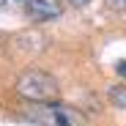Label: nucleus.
Returning <instances> with one entry per match:
<instances>
[{
	"mask_svg": "<svg viewBox=\"0 0 126 126\" xmlns=\"http://www.w3.org/2000/svg\"><path fill=\"white\" fill-rule=\"evenodd\" d=\"M25 118L38 123V126H88L79 110L69 107L60 101H41V104H28Z\"/></svg>",
	"mask_w": 126,
	"mask_h": 126,
	"instance_id": "nucleus-1",
	"label": "nucleus"
},
{
	"mask_svg": "<svg viewBox=\"0 0 126 126\" xmlns=\"http://www.w3.org/2000/svg\"><path fill=\"white\" fill-rule=\"evenodd\" d=\"M14 88L30 104H41V101H52L58 96V79L41 69H28L25 74H19Z\"/></svg>",
	"mask_w": 126,
	"mask_h": 126,
	"instance_id": "nucleus-2",
	"label": "nucleus"
},
{
	"mask_svg": "<svg viewBox=\"0 0 126 126\" xmlns=\"http://www.w3.org/2000/svg\"><path fill=\"white\" fill-rule=\"evenodd\" d=\"M25 8L33 22H49V19H58L63 14L60 0H25Z\"/></svg>",
	"mask_w": 126,
	"mask_h": 126,
	"instance_id": "nucleus-3",
	"label": "nucleus"
},
{
	"mask_svg": "<svg viewBox=\"0 0 126 126\" xmlns=\"http://www.w3.org/2000/svg\"><path fill=\"white\" fill-rule=\"evenodd\" d=\"M107 96H110V101L115 104L118 110H126V88L123 85H110L107 88Z\"/></svg>",
	"mask_w": 126,
	"mask_h": 126,
	"instance_id": "nucleus-4",
	"label": "nucleus"
},
{
	"mask_svg": "<svg viewBox=\"0 0 126 126\" xmlns=\"http://www.w3.org/2000/svg\"><path fill=\"white\" fill-rule=\"evenodd\" d=\"M107 6L115 11H126V0H107Z\"/></svg>",
	"mask_w": 126,
	"mask_h": 126,
	"instance_id": "nucleus-5",
	"label": "nucleus"
},
{
	"mask_svg": "<svg viewBox=\"0 0 126 126\" xmlns=\"http://www.w3.org/2000/svg\"><path fill=\"white\" fill-rule=\"evenodd\" d=\"M115 71H118L121 77H126V60H118V63H115Z\"/></svg>",
	"mask_w": 126,
	"mask_h": 126,
	"instance_id": "nucleus-6",
	"label": "nucleus"
},
{
	"mask_svg": "<svg viewBox=\"0 0 126 126\" xmlns=\"http://www.w3.org/2000/svg\"><path fill=\"white\" fill-rule=\"evenodd\" d=\"M88 3H91V0H71V6H77V8H85Z\"/></svg>",
	"mask_w": 126,
	"mask_h": 126,
	"instance_id": "nucleus-7",
	"label": "nucleus"
}]
</instances>
